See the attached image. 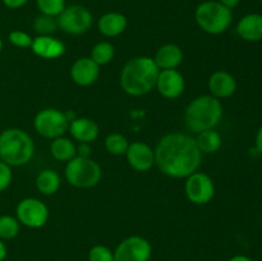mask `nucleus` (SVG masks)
<instances>
[{
	"label": "nucleus",
	"mask_w": 262,
	"mask_h": 261,
	"mask_svg": "<svg viewBox=\"0 0 262 261\" xmlns=\"http://www.w3.org/2000/svg\"><path fill=\"white\" fill-rule=\"evenodd\" d=\"M154 153L159 170L171 178H187L197 171L202 161L196 140L186 133L164 136Z\"/></svg>",
	"instance_id": "obj_1"
},
{
	"label": "nucleus",
	"mask_w": 262,
	"mask_h": 261,
	"mask_svg": "<svg viewBox=\"0 0 262 261\" xmlns=\"http://www.w3.org/2000/svg\"><path fill=\"white\" fill-rule=\"evenodd\" d=\"M159 67L148 56H137L130 59L123 67L120 73V86L130 96H143L154 87L159 76Z\"/></svg>",
	"instance_id": "obj_2"
},
{
	"label": "nucleus",
	"mask_w": 262,
	"mask_h": 261,
	"mask_svg": "<svg viewBox=\"0 0 262 261\" xmlns=\"http://www.w3.org/2000/svg\"><path fill=\"white\" fill-rule=\"evenodd\" d=\"M223 117V105L212 95H202L189 102L184 113V120L189 130L194 133L214 129Z\"/></svg>",
	"instance_id": "obj_3"
},
{
	"label": "nucleus",
	"mask_w": 262,
	"mask_h": 261,
	"mask_svg": "<svg viewBox=\"0 0 262 261\" xmlns=\"http://www.w3.org/2000/svg\"><path fill=\"white\" fill-rule=\"evenodd\" d=\"M35 153V143L26 130L8 128L0 133V159L10 166L30 163Z\"/></svg>",
	"instance_id": "obj_4"
},
{
	"label": "nucleus",
	"mask_w": 262,
	"mask_h": 261,
	"mask_svg": "<svg viewBox=\"0 0 262 261\" xmlns=\"http://www.w3.org/2000/svg\"><path fill=\"white\" fill-rule=\"evenodd\" d=\"M194 18L202 31L210 35H220L232 25L233 12L217 0H206L196 8Z\"/></svg>",
	"instance_id": "obj_5"
},
{
	"label": "nucleus",
	"mask_w": 262,
	"mask_h": 261,
	"mask_svg": "<svg viewBox=\"0 0 262 261\" xmlns=\"http://www.w3.org/2000/svg\"><path fill=\"white\" fill-rule=\"evenodd\" d=\"M66 178L77 188H91L101 179V168L92 159L74 156L67 163Z\"/></svg>",
	"instance_id": "obj_6"
},
{
	"label": "nucleus",
	"mask_w": 262,
	"mask_h": 261,
	"mask_svg": "<svg viewBox=\"0 0 262 261\" xmlns=\"http://www.w3.org/2000/svg\"><path fill=\"white\" fill-rule=\"evenodd\" d=\"M58 27L68 35H82L91 28L94 17L90 9L83 5H69L56 17Z\"/></svg>",
	"instance_id": "obj_7"
},
{
	"label": "nucleus",
	"mask_w": 262,
	"mask_h": 261,
	"mask_svg": "<svg viewBox=\"0 0 262 261\" xmlns=\"http://www.w3.org/2000/svg\"><path fill=\"white\" fill-rule=\"evenodd\" d=\"M33 127L36 132L45 138L55 140L61 137L69 128V120L66 113L54 107L42 109L36 114L33 120Z\"/></svg>",
	"instance_id": "obj_8"
},
{
	"label": "nucleus",
	"mask_w": 262,
	"mask_h": 261,
	"mask_svg": "<svg viewBox=\"0 0 262 261\" xmlns=\"http://www.w3.org/2000/svg\"><path fill=\"white\" fill-rule=\"evenodd\" d=\"M152 253L151 243L140 235H130L118 245L114 261H148Z\"/></svg>",
	"instance_id": "obj_9"
},
{
	"label": "nucleus",
	"mask_w": 262,
	"mask_h": 261,
	"mask_svg": "<svg viewBox=\"0 0 262 261\" xmlns=\"http://www.w3.org/2000/svg\"><path fill=\"white\" fill-rule=\"evenodd\" d=\"M17 219L28 228H41L48 223L49 209L42 201L33 197L22 200L17 205Z\"/></svg>",
	"instance_id": "obj_10"
},
{
	"label": "nucleus",
	"mask_w": 262,
	"mask_h": 261,
	"mask_svg": "<svg viewBox=\"0 0 262 261\" xmlns=\"http://www.w3.org/2000/svg\"><path fill=\"white\" fill-rule=\"evenodd\" d=\"M187 199L196 205H206L214 199L215 184L207 174L194 171L186 181Z\"/></svg>",
	"instance_id": "obj_11"
},
{
	"label": "nucleus",
	"mask_w": 262,
	"mask_h": 261,
	"mask_svg": "<svg viewBox=\"0 0 262 261\" xmlns=\"http://www.w3.org/2000/svg\"><path fill=\"white\" fill-rule=\"evenodd\" d=\"M184 77L177 69H163L159 72L156 87L165 99H177L184 91Z\"/></svg>",
	"instance_id": "obj_12"
},
{
	"label": "nucleus",
	"mask_w": 262,
	"mask_h": 261,
	"mask_svg": "<svg viewBox=\"0 0 262 261\" xmlns=\"http://www.w3.org/2000/svg\"><path fill=\"white\" fill-rule=\"evenodd\" d=\"M125 155H127L128 164L137 171L150 170L155 164L154 150L151 148V146L145 142H141V141L129 143Z\"/></svg>",
	"instance_id": "obj_13"
},
{
	"label": "nucleus",
	"mask_w": 262,
	"mask_h": 261,
	"mask_svg": "<svg viewBox=\"0 0 262 261\" xmlns=\"http://www.w3.org/2000/svg\"><path fill=\"white\" fill-rule=\"evenodd\" d=\"M100 76V66H97L91 58H79L71 68V77L78 86H90L95 83Z\"/></svg>",
	"instance_id": "obj_14"
},
{
	"label": "nucleus",
	"mask_w": 262,
	"mask_h": 261,
	"mask_svg": "<svg viewBox=\"0 0 262 261\" xmlns=\"http://www.w3.org/2000/svg\"><path fill=\"white\" fill-rule=\"evenodd\" d=\"M31 50L35 55L42 59H56L61 56L66 51V45L63 41L53 37V36H40L32 40Z\"/></svg>",
	"instance_id": "obj_15"
},
{
	"label": "nucleus",
	"mask_w": 262,
	"mask_h": 261,
	"mask_svg": "<svg viewBox=\"0 0 262 261\" xmlns=\"http://www.w3.org/2000/svg\"><path fill=\"white\" fill-rule=\"evenodd\" d=\"M209 90L216 99H227L237 91V81L228 72L217 71L209 78Z\"/></svg>",
	"instance_id": "obj_16"
},
{
	"label": "nucleus",
	"mask_w": 262,
	"mask_h": 261,
	"mask_svg": "<svg viewBox=\"0 0 262 261\" xmlns=\"http://www.w3.org/2000/svg\"><path fill=\"white\" fill-rule=\"evenodd\" d=\"M238 36L242 40L248 42H258L262 40V14L250 13L243 15L238 22L237 28Z\"/></svg>",
	"instance_id": "obj_17"
},
{
	"label": "nucleus",
	"mask_w": 262,
	"mask_h": 261,
	"mask_svg": "<svg viewBox=\"0 0 262 261\" xmlns=\"http://www.w3.org/2000/svg\"><path fill=\"white\" fill-rule=\"evenodd\" d=\"M69 132L78 142L91 143L99 136V125L90 118H76L69 123Z\"/></svg>",
	"instance_id": "obj_18"
},
{
	"label": "nucleus",
	"mask_w": 262,
	"mask_h": 261,
	"mask_svg": "<svg viewBox=\"0 0 262 261\" xmlns=\"http://www.w3.org/2000/svg\"><path fill=\"white\" fill-rule=\"evenodd\" d=\"M128 26V19L123 13L109 12L100 17L97 27L106 37H117L122 35Z\"/></svg>",
	"instance_id": "obj_19"
},
{
	"label": "nucleus",
	"mask_w": 262,
	"mask_h": 261,
	"mask_svg": "<svg viewBox=\"0 0 262 261\" xmlns=\"http://www.w3.org/2000/svg\"><path fill=\"white\" fill-rule=\"evenodd\" d=\"M154 60L160 71L176 69L183 60V51L176 44H165L156 51Z\"/></svg>",
	"instance_id": "obj_20"
},
{
	"label": "nucleus",
	"mask_w": 262,
	"mask_h": 261,
	"mask_svg": "<svg viewBox=\"0 0 262 261\" xmlns=\"http://www.w3.org/2000/svg\"><path fill=\"white\" fill-rule=\"evenodd\" d=\"M36 187L42 194H54L60 188V177L53 169H45L36 178Z\"/></svg>",
	"instance_id": "obj_21"
},
{
	"label": "nucleus",
	"mask_w": 262,
	"mask_h": 261,
	"mask_svg": "<svg viewBox=\"0 0 262 261\" xmlns=\"http://www.w3.org/2000/svg\"><path fill=\"white\" fill-rule=\"evenodd\" d=\"M50 153L59 161H69L77 156V147L69 138L58 137L50 145Z\"/></svg>",
	"instance_id": "obj_22"
},
{
	"label": "nucleus",
	"mask_w": 262,
	"mask_h": 261,
	"mask_svg": "<svg viewBox=\"0 0 262 261\" xmlns=\"http://www.w3.org/2000/svg\"><path fill=\"white\" fill-rule=\"evenodd\" d=\"M197 146L202 154H214L222 147V136L214 129H207L199 133L196 138Z\"/></svg>",
	"instance_id": "obj_23"
},
{
	"label": "nucleus",
	"mask_w": 262,
	"mask_h": 261,
	"mask_svg": "<svg viewBox=\"0 0 262 261\" xmlns=\"http://www.w3.org/2000/svg\"><path fill=\"white\" fill-rule=\"evenodd\" d=\"M114 46L109 41H101L96 44L91 51V59L97 66H105L114 58Z\"/></svg>",
	"instance_id": "obj_24"
},
{
	"label": "nucleus",
	"mask_w": 262,
	"mask_h": 261,
	"mask_svg": "<svg viewBox=\"0 0 262 261\" xmlns=\"http://www.w3.org/2000/svg\"><path fill=\"white\" fill-rule=\"evenodd\" d=\"M20 223L17 217L12 215H2L0 216V240L9 241L18 235L20 229Z\"/></svg>",
	"instance_id": "obj_25"
},
{
	"label": "nucleus",
	"mask_w": 262,
	"mask_h": 261,
	"mask_svg": "<svg viewBox=\"0 0 262 261\" xmlns=\"http://www.w3.org/2000/svg\"><path fill=\"white\" fill-rule=\"evenodd\" d=\"M128 142L127 137L120 133H112L105 138V148L112 155H124L128 150Z\"/></svg>",
	"instance_id": "obj_26"
},
{
	"label": "nucleus",
	"mask_w": 262,
	"mask_h": 261,
	"mask_svg": "<svg viewBox=\"0 0 262 261\" xmlns=\"http://www.w3.org/2000/svg\"><path fill=\"white\" fill-rule=\"evenodd\" d=\"M33 28L40 36H51L58 28V20L56 17L40 14L33 20Z\"/></svg>",
	"instance_id": "obj_27"
},
{
	"label": "nucleus",
	"mask_w": 262,
	"mask_h": 261,
	"mask_svg": "<svg viewBox=\"0 0 262 261\" xmlns=\"http://www.w3.org/2000/svg\"><path fill=\"white\" fill-rule=\"evenodd\" d=\"M41 14L58 17L66 8V0H36Z\"/></svg>",
	"instance_id": "obj_28"
},
{
	"label": "nucleus",
	"mask_w": 262,
	"mask_h": 261,
	"mask_svg": "<svg viewBox=\"0 0 262 261\" xmlns=\"http://www.w3.org/2000/svg\"><path fill=\"white\" fill-rule=\"evenodd\" d=\"M89 261H114V252L104 245H96L90 250Z\"/></svg>",
	"instance_id": "obj_29"
},
{
	"label": "nucleus",
	"mask_w": 262,
	"mask_h": 261,
	"mask_svg": "<svg viewBox=\"0 0 262 261\" xmlns=\"http://www.w3.org/2000/svg\"><path fill=\"white\" fill-rule=\"evenodd\" d=\"M8 38H9V42L12 44V45L17 46V48H20V49L31 48V45H32V40H33L27 32L20 30L12 31V32L9 33V36H8Z\"/></svg>",
	"instance_id": "obj_30"
},
{
	"label": "nucleus",
	"mask_w": 262,
	"mask_h": 261,
	"mask_svg": "<svg viewBox=\"0 0 262 261\" xmlns=\"http://www.w3.org/2000/svg\"><path fill=\"white\" fill-rule=\"evenodd\" d=\"M13 179L12 166L4 161H0V192L5 191L10 186Z\"/></svg>",
	"instance_id": "obj_31"
},
{
	"label": "nucleus",
	"mask_w": 262,
	"mask_h": 261,
	"mask_svg": "<svg viewBox=\"0 0 262 261\" xmlns=\"http://www.w3.org/2000/svg\"><path fill=\"white\" fill-rule=\"evenodd\" d=\"M2 2L9 9H19V8L25 7L30 0H2Z\"/></svg>",
	"instance_id": "obj_32"
},
{
	"label": "nucleus",
	"mask_w": 262,
	"mask_h": 261,
	"mask_svg": "<svg viewBox=\"0 0 262 261\" xmlns=\"http://www.w3.org/2000/svg\"><path fill=\"white\" fill-rule=\"evenodd\" d=\"M77 156H82V158H90V154H91V146L90 143L86 142H79V146L77 147Z\"/></svg>",
	"instance_id": "obj_33"
},
{
	"label": "nucleus",
	"mask_w": 262,
	"mask_h": 261,
	"mask_svg": "<svg viewBox=\"0 0 262 261\" xmlns=\"http://www.w3.org/2000/svg\"><path fill=\"white\" fill-rule=\"evenodd\" d=\"M217 2H220L223 5L229 8V9H234L235 7H238L241 4L242 0H217Z\"/></svg>",
	"instance_id": "obj_34"
},
{
	"label": "nucleus",
	"mask_w": 262,
	"mask_h": 261,
	"mask_svg": "<svg viewBox=\"0 0 262 261\" xmlns=\"http://www.w3.org/2000/svg\"><path fill=\"white\" fill-rule=\"evenodd\" d=\"M256 148H257L258 153L262 155V125L260 127V129L257 130V133H256Z\"/></svg>",
	"instance_id": "obj_35"
},
{
	"label": "nucleus",
	"mask_w": 262,
	"mask_h": 261,
	"mask_svg": "<svg viewBox=\"0 0 262 261\" xmlns=\"http://www.w3.org/2000/svg\"><path fill=\"white\" fill-rule=\"evenodd\" d=\"M7 257V247H5L4 242L0 240V261H4Z\"/></svg>",
	"instance_id": "obj_36"
},
{
	"label": "nucleus",
	"mask_w": 262,
	"mask_h": 261,
	"mask_svg": "<svg viewBox=\"0 0 262 261\" xmlns=\"http://www.w3.org/2000/svg\"><path fill=\"white\" fill-rule=\"evenodd\" d=\"M229 261H252V260H251V258L248 257V256H245V255H235V256H233V257L230 258Z\"/></svg>",
	"instance_id": "obj_37"
},
{
	"label": "nucleus",
	"mask_w": 262,
	"mask_h": 261,
	"mask_svg": "<svg viewBox=\"0 0 262 261\" xmlns=\"http://www.w3.org/2000/svg\"><path fill=\"white\" fill-rule=\"evenodd\" d=\"M2 50H3V40L2 37H0V53H2Z\"/></svg>",
	"instance_id": "obj_38"
},
{
	"label": "nucleus",
	"mask_w": 262,
	"mask_h": 261,
	"mask_svg": "<svg viewBox=\"0 0 262 261\" xmlns=\"http://www.w3.org/2000/svg\"><path fill=\"white\" fill-rule=\"evenodd\" d=\"M260 4H261V7H262V0H260Z\"/></svg>",
	"instance_id": "obj_39"
},
{
	"label": "nucleus",
	"mask_w": 262,
	"mask_h": 261,
	"mask_svg": "<svg viewBox=\"0 0 262 261\" xmlns=\"http://www.w3.org/2000/svg\"><path fill=\"white\" fill-rule=\"evenodd\" d=\"M261 170H262V164H261Z\"/></svg>",
	"instance_id": "obj_40"
}]
</instances>
